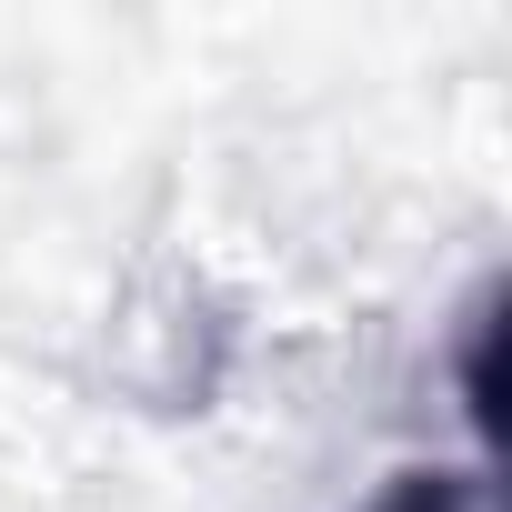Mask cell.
Instances as JSON below:
<instances>
[{"mask_svg": "<svg viewBox=\"0 0 512 512\" xmlns=\"http://www.w3.org/2000/svg\"><path fill=\"white\" fill-rule=\"evenodd\" d=\"M362 512H482V472H442V462H412L392 472Z\"/></svg>", "mask_w": 512, "mask_h": 512, "instance_id": "cell-1", "label": "cell"}, {"mask_svg": "<svg viewBox=\"0 0 512 512\" xmlns=\"http://www.w3.org/2000/svg\"><path fill=\"white\" fill-rule=\"evenodd\" d=\"M462 402L492 432V302H472V322H462Z\"/></svg>", "mask_w": 512, "mask_h": 512, "instance_id": "cell-2", "label": "cell"}]
</instances>
